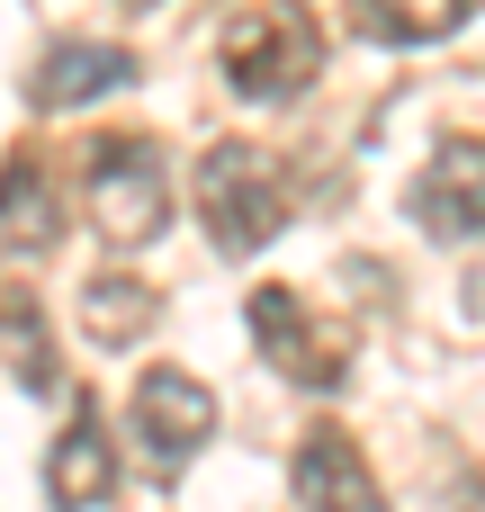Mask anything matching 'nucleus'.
<instances>
[{
    "label": "nucleus",
    "instance_id": "obj_1",
    "mask_svg": "<svg viewBox=\"0 0 485 512\" xmlns=\"http://www.w3.org/2000/svg\"><path fill=\"white\" fill-rule=\"evenodd\" d=\"M198 207H207V234L216 252H261L279 225H288V189H279V162L261 144H216L198 162Z\"/></svg>",
    "mask_w": 485,
    "mask_h": 512
},
{
    "label": "nucleus",
    "instance_id": "obj_2",
    "mask_svg": "<svg viewBox=\"0 0 485 512\" xmlns=\"http://www.w3.org/2000/svg\"><path fill=\"white\" fill-rule=\"evenodd\" d=\"M90 216L108 234H126V243L162 225V162H153L144 135H99V153H90Z\"/></svg>",
    "mask_w": 485,
    "mask_h": 512
},
{
    "label": "nucleus",
    "instance_id": "obj_3",
    "mask_svg": "<svg viewBox=\"0 0 485 512\" xmlns=\"http://www.w3.org/2000/svg\"><path fill=\"white\" fill-rule=\"evenodd\" d=\"M135 432H144V450H153L162 468H180V459L216 432V396H207L189 369H144V387H135Z\"/></svg>",
    "mask_w": 485,
    "mask_h": 512
},
{
    "label": "nucleus",
    "instance_id": "obj_4",
    "mask_svg": "<svg viewBox=\"0 0 485 512\" xmlns=\"http://www.w3.org/2000/svg\"><path fill=\"white\" fill-rule=\"evenodd\" d=\"M225 72H234L243 99H279V90H297V81L315 72V45H306V27H288V18H243V27L225 36Z\"/></svg>",
    "mask_w": 485,
    "mask_h": 512
},
{
    "label": "nucleus",
    "instance_id": "obj_5",
    "mask_svg": "<svg viewBox=\"0 0 485 512\" xmlns=\"http://www.w3.org/2000/svg\"><path fill=\"white\" fill-rule=\"evenodd\" d=\"M414 207H423V225H432L441 243L485 234V144H450V153H432Z\"/></svg>",
    "mask_w": 485,
    "mask_h": 512
},
{
    "label": "nucleus",
    "instance_id": "obj_6",
    "mask_svg": "<svg viewBox=\"0 0 485 512\" xmlns=\"http://www.w3.org/2000/svg\"><path fill=\"white\" fill-rule=\"evenodd\" d=\"M297 512H378V486L342 432H315L297 450Z\"/></svg>",
    "mask_w": 485,
    "mask_h": 512
},
{
    "label": "nucleus",
    "instance_id": "obj_7",
    "mask_svg": "<svg viewBox=\"0 0 485 512\" xmlns=\"http://www.w3.org/2000/svg\"><path fill=\"white\" fill-rule=\"evenodd\" d=\"M117 81H126V54H117V45H63V54L45 63L36 99H45V108H81V99H99V90H117Z\"/></svg>",
    "mask_w": 485,
    "mask_h": 512
},
{
    "label": "nucleus",
    "instance_id": "obj_8",
    "mask_svg": "<svg viewBox=\"0 0 485 512\" xmlns=\"http://www.w3.org/2000/svg\"><path fill=\"white\" fill-rule=\"evenodd\" d=\"M45 243H54V189L36 171H9V189H0V261H27Z\"/></svg>",
    "mask_w": 485,
    "mask_h": 512
},
{
    "label": "nucleus",
    "instance_id": "obj_9",
    "mask_svg": "<svg viewBox=\"0 0 485 512\" xmlns=\"http://www.w3.org/2000/svg\"><path fill=\"white\" fill-rule=\"evenodd\" d=\"M459 18H468V0H360V27L378 45H423V36L459 27Z\"/></svg>",
    "mask_w": 485,
    "mask_h": 512
},
{
    "label": "nucleus",
    "instance_id": "obj_10",
    "mask_svg": "<svg viewBox=\"0 0 485 512\" xmlns=\"http://www.w3.org/2000/svg\"><path fill=\"white\" fill-rule=\"evenodd\" d=\"M54 495H63V504H99V495H108V441L90 432V414H81L72 441L54 450Z\"/></svg>",
    "mask_w": 485,
    "mask_h": 512
},
{
    "label": "nucleus",
    "instance_id": "obj_11",
    "mask_svg": "<svg viewBox=\"0 0 485 512\" xmlns=\"http://www.w3.org/2000/svg\"><path fill=\"white\" fill-rule=\"evenodd\" d=\"M144 315H153V297H144L135 279H99V288H90V333H99V342H126Z\"/></svg>",
    "mask_w": 485,
    "mask_h": 512
},
{
    "label": "nucleus",
    "instance_id": "obj_12",
    "mask_svg": "<svg viewBox=\"0 0 485 512\" xmlns=\"http://www.w3.org/2000/svg\"><path fill=\"white\" fill-rule=\"evenodd\" d=\"M477 512H485V504H477Z\"/></svg>",
    "mask_w": 485,
    "mask_h": 512
}]
</instances>
